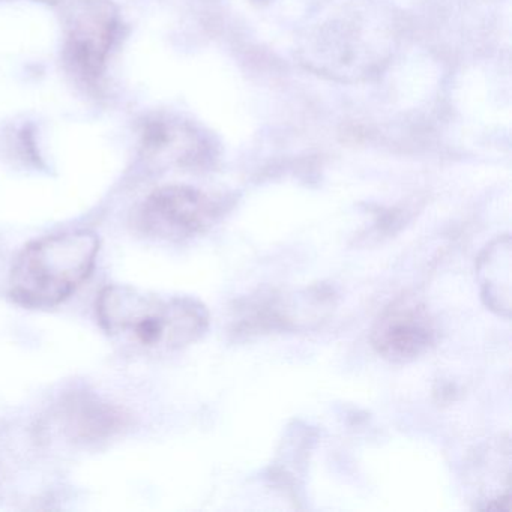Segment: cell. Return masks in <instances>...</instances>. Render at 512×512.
<instances>
[{"label": "cell", "mask_w": 512, "mask_h": 512, "mask_svg": "<svg viewBox=\"0 0 512 512\" xmlns=\"http://www.w3.org/2000/svg\"><path fill=\"white\" fill-rule=\"evenodd\" d=\"M97 314L110 340L143 356L178 352L197 343L209 328L208 308L199 299L125 284H113L100 293Z\"/></svg>", "instance_id": "obj_1"}, {"label": "cell", "mask_w": 512, "mask_h": 512, "mask_svg": "<svg viewBox=\"0 0 512 512\" xmlns=\"http://www.w3.org/2000/svg\"><path fill=\"white\" fill-rule=\"evenodd\" d=\"M98 253L100 238L91 230H73L32 242L14 263L11 298L23 307H56L88 280Z\"/></svg>", "instance_id": "obj_2"}, {"label": "cell", "mask_w": 512, "mask_h": 512, "mask_svg": "<svg viewBox=\"0 0 512 512\" xmlns=\"http://www.w3.org/2000/svg\"><path fill=\"white\" fill-rule=\"evenodd\" d=\"M389 38L376 14L359 7L326 13L302 40V61L317 73L337 79H361L388 59Z\"/></svg>", "instance_id": "obj_3"}, {"label": "cell", "mask_w": 512, "mask_h": 512, "mask_svg": "<svg viewBox=\"0 0 512 512\" xmlns=\"http://www.w3.org/2000/svg\"><path fill=\"white\" fill-rule=\"evenodd\" d=\"M121 31V16L112 0H76L64 17L62 59L79 85L95 89L106 73Z\"/></svg>", "instance_id": "obj_4"}, {"label": "cell", "mask_w": 512, "mask_h": 512, "mask_svg": "<svg viewBox=\"0 0 512 512\" xmlns=\"http://www.w3.org/2000/svg\"><path fill=\"white\" fill-rule=\"evenodd\" d=\"M221 211L220 202L197 188L167 185L143 202L137 224L151 238L184 241L206 232Z\"/></svg>", "instance_id": "obj_5"}, {"label": "cell", "mask_w": 512, "mask_h": 512, "mask_svg": "<svg viewBox=\"0 0 512 512\" xmlns=\"http://www.w3.org/2000/svg\"><path fill=\"white\" fill-rule=\"evenodd\" d=\"M370 340L380 358L395 365L410 364L433 349L436 323L421 299L403 295L377 317Z\"/></svg>", "instance_id": "obj_6"}, {"label": "cell", "mask_w": 512, "mask_h": 512, "mask_svg": "<svg viewBox=\"0 0 512 512\" xmlns=\"http://www.w3.org/2000/svg\"><path fill=\"white\" fill-rule=\"evenodd\" d=\"M140 152L161 167L199 169L211 163L214 145L199 125L175 115H154L140 127Z\"/></svg>", "instance_id": "obj_7"}, {"label": "cell", "mask_w": 512, "mask_h": 512, "mask_svg": "<svg viewBox=\"0 0 512 512\" xmlns=\"http://www.w3.org/2000/svg\"><path fill=\"white\" fill-rule=\"evenodd\" d=\"M511 260V238L503 235L485 248L476 266L485 305L506 319L511 316Z\"/></svg>", "instance_id": "obj_8"}, {"label": "cell", "mask_w": 512, "mask_h": 512, "mask_svg": "<svg viewBox=\"0 0 512 512\" xmlns=\"http://www.w3.org/2000/svg\"><path fill=\"white\" fill-rule=\"evenodd\" d=\"M32 2H40V4H47V5H56L61 2V0H32Z\"/></svg>", "instance_id": "obj_9"}]
</instances>
